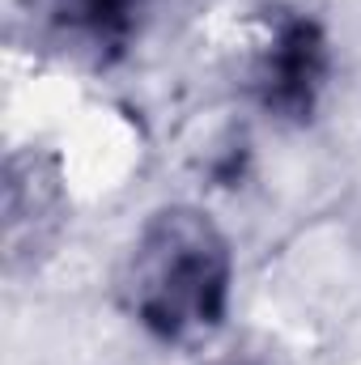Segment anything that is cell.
Masks as SVG:
<instances>
[{
	"label": "cell",
	"mask_w": 361,
	"mask_h": 365,
	"mask_svg": "<svg viewBox=\"0 0 361 365\" xmlns=\"http://www.w3.org/2000/svg\"><path fill=\"white\" fill-rule=\"evenodd\" d=\"M230 242L200 208L153 212L119 276L128 314L162 344H195L213 336L230 306Z\"/></svg>",
	"instance_id": "obj_1"
},
{
	"label": "cell",
	"mask_w": 361,
	"mask_h": 365,
	"mask_svg": "<svg viewBox=\"0 0 361 365\" xmlns=\"http://www.w3.org/2000/svg\"><path fill=\"white\" fill-rule=\"evenodd\" d=\"M323 68H327V51L319 30L302 17H276L251 56V86L272 110L298 115L310 110L323 86Z\"/></svg>",
	"instance_id": "obj_2"
}]
</instances>
